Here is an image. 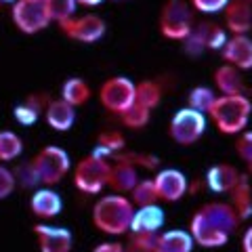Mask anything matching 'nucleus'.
Segmentation results:
<instances>
[{
  "mask_svg": "<svg viewBox=\"0 0 252 252\" xmlns=\"http://www.w3.org/2000/svg\"><path fill=\"white\" fill-rule=\"evenodd\" d=\"M32 164L36 168V175L40 179L42 187H53L61 183L72 170L69 154L59 145H46L32 158Z\"/></svg>",
  "mask_w": 252,
  "mask_h": 252,
  "instance_id": "obj_5",
  "label": "nucleus"
},
{
  "mask_svg": "<svg viewBox=\"0 0 252 252\" xmlns=\"http://www.w3.org/2000/svg\"><path fill=\"white\" fill-rule=\"evenodd\" d=\"M126 149V139L120 130H103L99 132L97 137V145H94L93 149V156H99V158H105V160H109V158H114L118 154H122Z\"/></svg>",
  "mask_w": 252,
  "mask_h": 252,
  "instance_id": "obj_24",
  "label": "nucleus"
},
{
  "mask_svg": "<svg viewBox=\"0 0 252 252\" xmlns=\"http://www.w3.org/2000/svg\"><path fill=\"white\" fill-rule=\"evenodd\" d=\"M195 242L187 229H166L160 231L156 252H193Z\"/></svg>",
  "mask_w": 252,
  "mask_h": 252,
  "instance_id": "obj_20",
  "label": "nucleus"
},
{
  "mask_svg": "<svg viewBox=\"0 0 252 252\" xmlns=\"http://www.w3.org/2000/svg\"><path fill=\"white\" fill-rule=\"evenodd\" d=\"M200 26H202L206 51H223V46L227 44V40H229L227 30L215 21H200Z\"/></svg>",
  "mask_w": 252,
  "mask_h": 252,
  "instance_id": "obj_28",
  "label": "nucleus"
},
{
  "mask_svg": "<svg viewBox=\"0 0 252 252\" xmlns=\"http://www.w3.org/2000/svg\"><path fill=\"white\" fill-rule=\"evenodd\" d=\"M139 183V168L132 166L130 162L122 160V158H114L112 172H109V185L114 193H130L135 185Z\"/></svg>",
  "mask_w": 252,
  "mask_h": 252,
  "instance_id": "obj_16",
  "label": "nucleus"
},
{
  "mask_svg": "<svg viewBox=\"0 0 252 252\" xmlns=\"http://www.w3.org/2000/svg\"><path fill=\"white\" fill-rule=\"evenodd\" d=\"M116 2H120V0H116Z\"/></svg>",
  "mask_w": 252,
  "mask_h": 252,
  "instance_id": "obj_45",
  "label": "nucleus"
},
{
  "mask_svg": "<svg viewBox=\"0 0 252 252\" xmlns=\"http://www.w3.org/2000/svg\"><path fill=\"white\" fill-rule=\"evenodd\" d=\"M220 57L225 59L227 65H233L240 72H248L252 69V38L248 34L229 36V40L220 51Z\"/></svg>",
  "mask_w": 252,
  "mask_h": 252,
  "instance_id": "obj_13",
  "label": "nucleus"
},
{
  "mask_svg": "<svg viewBox=\"0 0 252 252\" xmlns=\"http://www.w3.org/2000/svg\"><path fill=\"white\" fill-rule=\"evenodd\" d=\"M166 215L160 204H152V206H143V208H135L132 215V223H130V231H143V233H160L164 227ZM128 231V233H130Z\"/></svg>",
  "mask_w": 252,
  "mask_h": 252,
  "instance_id": "obj_17",
  "label": "nucleus"
},
{
  "mask_svg": "<svg viewBox=\"0 0 252 252\" xmlns=\"http://www.w3.org/2000/svg\"><path fill=\"white\" fill-rule=\"evenodd\" d=\"M246 166H248V175H250V177H252V160H250V162H248V164H246Z\"/></svg>",
  "mask_w": 252,
  "mask_h": 252,
  "instance_id": "obj_43",
  "label": "nucleus"
},
{
  "mask_svg": "<svg viewBox=\"0 0 252 252\" xmlns=\"http://www.w3.org/2000/svg\"><path fill=\"white\" fill-rule=\"evenodd\" d=\"M30 210L36 219L51 220V219L61 215L63 200L53 187H38L30 198Z\"/></svg>",
  "mask_w": 252,
  "mask_h": 252,
  "instance_id": "obj_14",
  "label": "nucleus"
},
{
  "mask_svg": "<svg viewBox=\"0 0 252 252\" xmlns=\"http://www.w3.org/2000/svg\"><path fill=\"white\" fill-rule=\"evenodd\" d=\"M225 26L231 32V36L248 34L252 30V4L231 0L225 9Z\"/></svg>",
  "mask_w": 252,
  "mask_h": 252,
  "instance_id": "obj_18",
  "label": "nucleus"
},
{
  "mask_svg": "<svg viewBox=\"0 0 252 252\" xmlns=\"http://www.w3.org/2000/svg\"><path fill=\"white\" fill-rule=\"evenodd\" d=\"M135 101L147 109H154L162 101V86L156 80H143L135 84Z\"/></svg>",
  "mask_w": 252,
  "mask_h": 252,
  "instance_id": "obj_27",
  "label": "nucleus"
},
{
  "mask_svg": "<svg viewBox=\"0 0 252 252\" xmlns=\"http://www.w3.org/2000/svg\"><path fill=\"white\" fill-rule=\"evenodd\" d=\"M13 172H15V181H17L19 187L34 189V187L40 185V179H38V175H36V168H34V164H32V160L21 164V166H17Z\"/></svg>",
  "mask_w": 252,
  "mask_h": 252,
  "instance_id": "obj_33",
  "label": "nucleus"
},
{
  "mask_svg": "<svg viewBox=\"0 0 252 252\" xmlns=\"http://www.w3.org/2000/svg\"><path fill=\"white\" fill-rule=\"evenodd\" d=\"M240 2H248V4H252V0H240Z\"/></svg>",
  "mask_w": 252,
  "mask_h": 252,
  "instance_id": "obj_44",
  "label": "nucleus"
},
{
  "mask_svg": "<svg viewBox=\"0 0 252 252\" xmlns=\"http://www.w3.org/2000/svg\"><path fill=\"white\" fill-rule=\"evenodd\" d=\"M51 97H49V94H46V93H36V94H30V97L26 99V103L28 105H32V107H34V109H38V112H44V109L46 107H49V103H51Z\"/></svg>",
  "mask_w": 252,
  "mask_h": 252,
  "instance_id": "obj_38",
  "label": "nucleus"
},
{
  "mask_svg": "<svg viewBox=\"0 0 252 252\" xmlns=\"http://www.w3.org/2000/svg\"><path fill=\"white\" fill-rule=\"evenodd\" d=\"M46 13H49V19L55 23H65L67 19H72L76 15V0H44Z\"/></svg>",
  "mask_w": 252,
  "mask_h": 252,
  "instance_id": "obj_31",
  "label": "nucleus"
},
{
  "mask_svg": "<svg viewBox=\"0 0 252 252\" xmlns=\"http://www.w3.org/2000/svg\"><path fill=\"white\" fill-rule=\"evenodd\" d=\"M101 2H103V0H76V4H82V6H99Z\"/></svg>",
  "mask_w": 252,
  "mask_h": 252,
  "instance_id": "obj_41",
  "label": "nucleus"
},
{
  "mask_svg": "<svg viewBox=\"0 0 252 252\" xmlns=\"http://www.w3.org/2000/svg\"><path fill=\"white\" fill-rule=\"evenodd\" d=\"M15 187H17L15 172L6 166V164H0V202L9 198V195L15 191Z\"/></svg>",
  "mask_w": 252,
  "mask_h": 252,
  "instance_id": "obj_35",
  "label": "nucleus"
},
{
  "mask_svg": "<svg viewBox=\"0 0 252 252\" xmlns=\"http://www.w3.org/2000/svg\"><path fill=\"white\" fill-rule=\"evenodd\" d=\"M160 32L168 40L183 42L195 26L193 9L187 0H166L160 11Z\"/></svg>",
  "mask_w": 252,
  "mask_h": 252,
  "instance_id": "obj_6",
  "label": "nucleus"
},
{
  "mask_svg": "<svg viewBox=\"0 0 252 252\" xmlns=\"http://www.w3.org/2000/svg\"><path fill=\"white\" fill-rule=\"evenodd\" d=\"M242 177V172L233 166V164L220 162L215 164L206 170V177H204V183L210 189L212 193H231L233 187L238 185V181Z\"/></svg>",
  "mask_w": 252,
  "mask_h": 252,
  "instance_id": "obj_15",
  "label": "nucleus"
},
{
  "mask_svg": "<svg viewBox=\"0 0 252 252\" xmlns=\"http://www.w3.org/2000/svg\"><path fill=\"white\" fill-rule=\"evenodd\" d=\"M217 97L219 94L212 91L210 86H193L187 94V107H191V109H195V112L208 116L212 105H215Z\"/></svg>",
  "mask_w": 252,
  "mask_h": 252,
  "instance_id": "obj_25",
  "label": "nucleus"
},
{
  "mask_svg": "<svg viewBox=\"0 0 252 252\" xmlns=\"http://www.w3.org/2000/svg\"><path fill=\"white\" fill-rule=\"evenodd\" d=\"M215 86L220 94H244L246 93V84H244L242 72L233 65L223 63L215 72Z\"/></svg>",
  "mask_w": 252,
  "mask_h": 252,
  "instance_id": "obj_21",
  "label": "nucleus"
},
{
  "mask_svg": "<svg viewBox=\"0 0 252 252\" xmlns=\"http://www.w3.org/2000/svg\"><path fill=\"white\" fill-rule=\"evenodd\" d=\"M130 202L135 204V208L152 206V204L160 202V200H158V191H156L154 179H139V183L130 191Z\"/></svg>",
  "mask_w": 252,
  "mask_h": 252,
  "instance_id": "obj_29",
  "label": "nucleus"
},
{
  "mask_svg": "<svg viewBox=\"0 0 252 252\" xmlns=\"http://www.w3.org/2000/svg\"><path fill=\"white\" fill-rule=\"evenodd\" d=\"M59 28L67 38H72V40H76V42H82V44L99 42L101 38L105 36V30H107L105 21L101 19L99 15H93V13L74 15L72 19L61 23Z\"/></svg>",
  "mask_w": 252,
  "mask_h": 252,
  "instance_id": "obj_10",
  "label": "nucleus"
},
{
  "mask_svg": "<svg viewBox=\"0 0 252 252\" xmlns=\"http://www.w3.org/2000/svg\"><path fill=\"white\" fill-rule=\"evenodd\" d=\"M99 101L109 114L122 116L126 109L135 103V82L126 76H114L101 84Z\"/></svg>",
  "mask_w": 252,
  "mask_h": 252,
  "instance_id": "obj_8",
  "label": "nucleus"
},
{
  "mask_svg": "<svg viewBox=\"0 0 252 252\" xmlns=\"http://www.w3.org/2000/svg\"><path fill=\"white\" fill-rule=\"evenodd\" d=\"M135 204L122 193H107L93 204V225L101 233L120 238L130 231Z\"/></svg>",
  "mask_w": 252,
  "mask_h": 252,
  "instance_id": "obj_2",
  "label": "nucleus"
},
{
  "mask_svg": "<svg viewBox=\"0 0 252 252\" xmlns=\"http://www.w3.org/2000/svg\"><path fill=\"white\" fill-rule=\"evenodd\" d=\"M23 154V139L13 130H0V164H9Z\"/></svg>",
  "mask_w": 252,
  "mask_h": 252,
  "instance_id": "obj_26",
  "label": "nucleus"
},
{
  "mask_svg": "<svg viewBox=\"0 0 252 252\" xmlns=\"http://www.w3.org/2000/svg\"><path fill=\"white\" fill-rule=\"evenodd\" d=\"M242 250L244 252H252V225L244 231V238H242Z\"/></svg>",
  "mask_w": 252,
  "mask_h": 252,
  "instance_id": "obj_40",
  "label": "nucleus"
},
{
  "mask_svg": "<svg viewBox=\"0 0 252 252\" xmlns=\"http://www.w3.org/2000/svg\"><path fill=\"white\" fill-rule=\"evenodd\" d=\"M93 252H126V246L122 242H101L93 248Z\"/></svg>",
  "mask_w": 252,
  "mask_h": 252,
  "instance_id": "obj_39",
  "label": "nucleus"
},
{
  "mask_svg": "<svg viewBox=\"0 0 252 252\" xmlns=\"http://www.w3.org/2000/svg\"><path fill=\"white\" fill-rule=\"evenodd\" d=\"M235 154L246 164L252 160V130H244L238 135V139H235Z\"/></svg>",
  "mask_w": 252,
  "mask_h": 252,
  "instance_id": "obj_37",
  "label": "nucleus"
},
{
  "mask_svg": "<svg viewBox=\"0 0 252 252\" xmlns=\"http://www.w3.org/2000/svg\"><path fill=\"white\" fill-rule=\"evenodd\" d=\"M206 126H208L206 116L195 112V109H191V107H183L170 118L168 135L177 145L189 147V145L198 143V141L202 139V135L206 132Z\"/></svg>",
  "mask_w": 252,
  "mask_h": 252,
  "instance_id": "obj_7",
  "label": "nucleus"
},
{
  "mask_svg": "<svg viewBox=\"0 0 252 252\" xmlns=\"http://www.w3.org/2000/svg\"><path fill=\"white\" fill-rule=\"evenodd\" d=\"M44 120L51 126L53 130L57 132H67L76 122V107H72L69 103H65L61 97L53 99L49 107L44 109Z\"/></svg>",
  "mask_w": 252,
  "mask_h": 252,
  "instance_id": "obj_19",
  "label": "nucleus"
},
{
  "mask_svg": "<svg viewBox=\"0 0 252 252\" xmlns=\"http://www.w3.org/2000/svg\"><path fill=\"white\" fill-rule=\"evenodd\" d=\"M156 183V191H158V200L160 202H179L183 200V195L189 191V181L181 170L177 168H162L156 172L154 177Z\"/></svg>",
  "mask_w": 252,
  "mask_h": 252,
  "instance_id": "obj_11",
  "label": "nucleus"
},
{
  "mask_svg": "<svg viewBox=\"0 0 252 252\" xmlns=\"http://www.w3.org/2000/svg\"><path fill=\"white\" fill-rule=\"evenodd\" d=\"M112 162L99 156H84L74 168V185L84 195H99L109 185Z\"/></svg>",
  "mask_w": 252,
  "mask_h": 252,
  "instance_id": "obj_4",
  "label": "nucleus"
},
{
  "mask_svg": "<svg viewBox=\"0 0 252 252\" xmlns=\"http://www.w3.org/2000/svg\"><path fill=\"white\" fill-rule=\"evenodd\" d=\"M231 0H189V6L204 15H212L219 11H225Z\"/></svg>",
  "mask_w": 252,
  "mask_h": 252,
  "instance_id": "obj_36",
  "label": "nucleus"
},
{
  "mask_svg": "<svg viewBox=\"0 0 252 252\" xmlns=\"http://www.w3.org/2000/svg\"><path fill=\"white\" fill-rule=\"evenodd\" d=\"M13 118H15V122L21 124V126H34L38 120H40V112L28 103H19L13 109Z\"/></svg>",
  "mask_w": 252,
  "mask_h": 252,
  "instance_id": "obj_34",
  "label": "nucleus"
},
{
  "mask_svg": "<svg viewBox=\"0 0 252 252\" xmlns=\"http://www.w3.org/2000/svg\"><path fill=\"white\" fill-rule=\"evenodd\" d=\"M11 19L21 34H38L49 28V13H46L44 0H15L11 4Z\"/></svg>",
  "mask_w": 252,
  "mask_h": 252,
  "instance_id": "obj_9",
  "label": "nucleus"
},
{
  "mask_svg": "<svg viewBox=\"0 0 252 252\" xmlns=\"http://www.w3.org/2000/svg\"><path fill=\"white\" fill-rule=\"evenodd\" d=\"M91 86L89 82L84 80V78H67L65 82L61 84V99L65 101V103H69L72 107H82L89 103V99H91Z\"/></svg>",
  "mask_w": 252,
  "mask_h": 252,
  "instance_id": "obj_23",
  "label": "nucleus"
},
{
  "mask_svg": "<svg viewBox=\"0 0 252 252\" xmlns=\"http://www.w3.org/2000/svg\"><path fill=\"white\" fill-rule=\"evenodd\" d=\"M240 217L229 202H208L193 212L189 220V233L202 248H220L238 231Z\"/></svg>",
  "mask_w": 252,
  "mask_h": 252,
  "instance_id": "obj_1",
  "label": "nucleus"
},
{
  "mask_svg": "<svg viewBox=\"0 0 252 252\" xmlns=\"http://www.w3.org/2000/svg\"><path fill=\"white\" fill-rule=\"evenodd\" d=\"M158 235H160V233L130 231V233H128V242L124 244L126 252H156Z\"/></svg>",
  "mask_w": 252,
  "mask_h": 252,
  "instance_id": "obj_32",
  "label": "nucleus"
},
{
  "mask_svg": "<svg viewBox=\"0 0 252 252\" xmlns=\"http://www.w3.org/2000/svg\"><path fill=\"white\" fill-rule=\"evenodd\" d=\"M13 2H15V0H0V9H2L4 4H13Z\"/></svg>",
  "mask_w": 252,
  "mask_h": 252,
  "instance_id": "obj_42",
  "label": "nucleus"
},
{
  "mask_svg": "<svg viewBox=\"0 0 252 252\" xmlns=\"http://www.w3.org/2000/svg\"><path fill=\"white\" fill-rule=\"evenodd\" d=\"M34 235L40 252H72L74 248V235L65 227L38 223L34 227Z\"/></svg>",
  "mask_w": 252,
  "mask_h": 252,
  "instance_id": "obj_12",
  "label": "nucleus"
},
{
  "mask_svg": "<svg viewBox=\"0 0 252 252\" xmlns=\"http://www.w3.org/2000/svg\"><path fill=\"white\" fill-rule=\"evenodd\" d=\"M229 204L233 206L235 215L240 217V220H246L252 217V185L248 175H242L238 185L233 187V191L229 193Z\"/></svg>",
  "mask_w": 252,
  "mask_h": 252,
  "instance_id": "obj_22",
  "label": "nucleus"
},
{
  "mask_svg": "<svg viewBox=\"0 0 252 252\" xmlns=\"http://www.w3.org/2000/svg\"><path fill=\"white\" fill-rule=\"evenodd\" d=\"M120 120L128 130H141L149 124V120H152V109H147L145 105H141L135 101V103L120 116Z\"/></svg>",
  "mask_w": 252,
  "mask_h": 252,
  "instance_id": "obj_30",
  "label": "nucleus"
},
{
  "mask_svg": "<svg viewBox=\"0 0 252 252\" xmlns=\"http://www.w3.org/2000/svg\"><path fill=\"white\" fill-rule=\"evenodd\" d=\"M252 114V101L246 94H219L210 109V120L223 135H240L246 130Z\"/></svg>",
  "mask_w": 252,
  "mask_h": 252,
  "instance_id": "obj_3",
  "label": "nucleus"
}]
</instances>
